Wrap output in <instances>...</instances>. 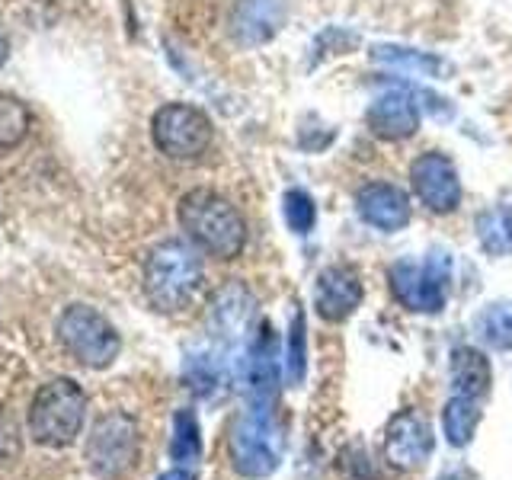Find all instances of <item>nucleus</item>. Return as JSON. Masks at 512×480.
<instances>
[{
    "label": "nucleus",
    "instance_id": "393cba45",
    "mask_svg": "<svg viewBox=\"0 0 512 480\" xmlns=\"http://www.w3.org/2000/svg\"><path fill=\"white\" fill-rule=\"evenodd\" d=\"M29 128V112L26 106L10 93H0V151L16 148L26 138Z\"/></svg>",
    "mask_w": 512,
    "mask_h": 480
},
{
    "label": "nucleus",
    "instance_id": "5701e85b",
    "mask_svg": "<svg viewBox=\"0 0 512 480\" xmlns=\"http://www.w3.org/2000/svg\"><path fill=\"white\" fill-rule=\"evenodd\" d=\"M375 61L391 64V68H407L416 77H442L448 64L429 52H413V48H397V45H378L372 52Z\"/></svg>",
    "mask_w": 512,
    "mask_h": 480
},
{
    "label": "nucleus",
    "instance_id": "c85d7f7f",
    "mask_svg": "<svg viewBox=\"0 0 512 480\" xmlns=\"http://www.w3.org/2000/svg\"><path fill=\"white\" fill-rule=\"evenodd\" d=\"M439 480H471V477L464 474V471H448V474H442Z\"/></svg>",
    "mask_w": 512,
    "mask_h": 480
},
{
    "label": "nucleus",
    "instance_id": "f3484780",
    "mask_svg": "<svg viewBox=\"0 0 512 480\" xmlns=\"http://www.w3.org/2000/svg\"><path fill=\"white\" fill-rule=\"evenodd\" d=\"M228 375H231V362L224 349L212 346H199L186 352L183 362V378L189 384V391L202 397V400H215L228 388Z\"/></svg>",
    "mask_w": 512,
    "mask_h": 480
},
{
    "label": "nucleus",
    "instance_id": "ddd939ff",
    "mask_svg": "<svg viewBox=\"0 0 512 480\" xmlns=\"http://www.w3.org/2000/svg\"><path fill=\"white\" fill-rule=\"evenodd\" d=\"M365 128L381 141H407L420 128V103L410 87L388 90L365 109Z\"/></svg>",
    "mask_w": 512,
    "mask_h": 480
},
{
    "label": "nucleus",
    "instance_id": "0eeeda50",
    "mask_svg": "<svg viewBox=\"0 0 512 480\" xmlns=\"http://www.w3.org/2000/svg\"><path fill=\"white\" fill-rule=\"evenodd\" d=\"M151 135L157 151L167 154L170 160H199L212 148L215 128L202 109L189 103H167L154 112Z\"/></svg>",
    "mask_w": 512,
    "mask_h": 480
},
{
    "label": "nucleus",
    "instance_id": "f8f14e48",
    "mask_svg": "<svg viewBox=\"0 0 512 480\" xmlns=\"http://www.w3.org/2000/svg\"><path fill=\"white\" fill-rule=\"evenodd\" d=\"M256 317V298L250 295L247 285L228 282L212 301V314H208V327H212L218 346L228 352L247 340V333L253 327Z\"/></svg>",
    "mask_w": 512,
    "mask_h": 480
},
{
    "label": "nucleus",
    "instance_id": "bb28decb",
    "mask_svg": "<svg viewBox=\"0 0 512 480\" xmlns=\"http://www.w3.org/2000/svg\"><path fill=\"white\" fill-rule=\"evenodd\" d=\"M157 480H196V474L186 468H173V471H164Z\"/></svg>",
    "mask_w": 512,
    "mask_h": 480
},
{
    "label": "nucleus",
    "instance_id": "cd10ccee",
    "mask_svg": "<svg viewBox=\"0 0 512 480\" xmlns=\"http://www.w3.org/2000/svg\"><path fill=\"white\" fill-rule=\"evenodd\" d=\"M7 55H10V42H7L4 32H0V68L7 64Z\"/></svg>",
    "mask_w": 512,
    "mask_h": 480
},
{
    "label": "nucleus",
    "instance_id": "f257e3e1",
    "mask_svg": "<svg viewBox=\"0 0 512 480\" xmlns=\"http://www.w3.org/2000/svg\"><path fill=\"white\" fill-rule=\"evenodd\" d=\"M186 237L215 260H234L247 244V224L237 208L212 189H192L176 208Z\"/></svg>",
    "mask_w": 512,
    "mask_h": 480
},
{
    "label": "nucleus",
    "instance_id": "9d476101",
    "mask_svg": "<svg viewBox=\"0 0 512 480\" xmlns=\"http://www.w3.org/2000/svg\"><path fill=\"white\" fill-rule=\"evenodd\" d=\"M410 186L423 208L432 215H452L461 205V176L452 157L442 151H426L413 160Z\"/></svg>",
    "mask_w": 512,
    "mask_h": 480
},
{
    "label": "nucleus",
    "instance_id": "6e6552de",
    "mask_svg": "<svg viewBox=\"0 0 512 480\" xmlns=\"http://www.w3.org/2000/svg\"><path fill=\"white\" fill-rule=\"evenodd\" d=\"M138 458V429L128 413H106L87 439V464L96 477L116 480L132 471Z\"/></svg>",
    "mask_w": 512,
    "mask_h": 480
},
{
    "label": "nucleus",
    "instance_id": "aec40b11",
    "mask_svg": "<svg viewBox=\"0 0 512 480\" xmlns=\"http://www.w3.org/2000/svg\"><path fill=\"white\" fill-rule=\"evenodd\" d=\"M477 423H480V400L461 397V394L448 397V404L442 410V429H445L448 445H455V448L468 445L477 432Z\"/></svg>",
    "mask_w": 512,
    "mask_h": 480
},
{
    "label": "nucleus",
    "instance_id": "20e7f679",
    "mask_svg": "<svg viewBox=\"0 0 512 480\" xmlns=\"http://www.w3.org/2000/svg\"><path fill=\"white\" fill-rule=\"evenodd\" d=\"M285 455V429L272 407H247L231 429L234 471L250 480L276 474Z\"/></svg>",
    "mask_w": 512,
    "mask_h": 480
},
{
    "label": "nucleus",
    "instance_id": "2eb2a0df",
    "mask_svg": "<svg viewBox=\"0 0 512 480\" xmlns=\"http://www.w3.org/2000/svg\"><path fill=\"white\" fill-rule=\"evenodd\" d=\"M288 0H237L231 7V36L237 45L256 48L276 39V32L285 26Z\"/></svg>",
    "mask_w": 512,
    "mask_h": 480
},
{
    "label": "nucleus",
    "instance_id": "4468645a",
    "mask_svg": "<svg viewBox=\"0 0 512 480\" xmlns=\"http://www.w3.org/2000/svg\"><path fill=\"white\" fill-rule=\"evenodd\" d=\"M362 295H365V288H362V279H359L356 269L352 266H327L317 276V285H314V308L320 317L330 320V324H340V320H346L359 311Z\"/></svg>",
    "mask_w": 512,
    "mask_h": 480
},
{
    "label": "nucleus",
    "instance_id": "a878e982",
    "mask_svg": "<svg viewBox=\"0 0 512 480\" xmlns=\"http://www.w3.org/2000/svg\"><path fill=\"white\" fill-rule=\"evenodd\" d=\"M282 215H285L288 231L308 234L314 228V221H317V205L304 189H288L282 196Z\"/></svg>",
    "mask_w": 512,
    "mask_h": 480
},
{
    "label": "nucleus",
    "instance_id": "7ed1b4c3",
    "mask_svg": "<svg viewBox=\"0 0 512 480\" xmlns=\"http://www.w3.org/2000/svg\"><path fill=\"white\" fill-rule=\"evenodd\" d=\"M87 420V394L71 378H55L39 388L29 410V436L45 448L71 445Z\"/></svg>",
    "mask_w": 512,
    "mask_h": 480
},
{
    "label": "nucleus",
    "instance_id": "9b49d317",
    "mask_svg": "<svg viewBox=\"0 0 512 480\" xmlns=\"http://www.w3.org/2000/svg\"><path fill=\"white\" fill-rule=\"evenodd\" d=\"M436 436L420 410H400L391 416L388 432H384V455L400 471H416L432 458Z\"/></svg>",
    "mask_w": 512,
    "mask_h": 480
},
{
    "label": "nucleus",
    "instance_id": "a211bd4d",
    "mask_svg": "<svg viewBox=\"0 0 512 480\" xmlns=\"http://www.w3.org/2000/svg\"><path fill=\"white\" fill-rule=\"evenodd\" d=\"M493 372L490 362L474 346H455L452 349V394L484 400L490 394Z\"/></svg>",
    "mask_w": 512,
    "mask_h": 480
},
{
    "label": "nucleus",
    "instance_id": "39448f33",
    "mask_svg": "<svg viewBox=\"0 0 512 480\" xmlns=\"http://www.w3.org/2000/svg\"><path fill=\"white\" fill-rule=\"evenodd\" d=\"M394 298L407 311L439 314L445 311L448 285H452V256L429 253L426 260H397L388 272Z\"/></svg>",
    "mask_w": 512,
    "mask_h": 480
},
{
    "label": "nucleus",
    "instance_id": "6ab92c4d",
    "mask_svg": "<svg viewBox=\"0 0 512 480\" xmlns=\"http://www.w3.org/2000/svg\"><path fill=\"white\" fill-rule=\"evenodd\" d=\"M477 237H480V247L490 256L512 253V189H506L487 212H480Z\"/></svg>",
    "mask_w": 512,
    "mask_h": 480
},
{
    "label": "nucleus",
    "instance_id": "412c9836",
    "mask_svg": "<svg viewBox=\"0 0 512 480\" xmlns=\"http://www.w3.org/2000/svg\"><path fill=\"white\" fill-rule=\"evenodd\" d=\"M282 372L288 388H301L304 375H308V324H304V311H295L292 327L285 336V352H282Z\"/></svg>",
    "mask_w": 512,
    "mask_h": 480
},
{
    "label": "nucleus",
    "instance_id": "b1692460",
    "mask_svg": "<svg viewBox=\"0 0 512 480\" xmlns=\"http://www.w3.org/2000/svg\"><path fill=\"white\" fill-rule=\"evenodd\" d=\"M477 333L487 346L512 352V304L509 301L487 304L477 317Z\"/></svg>",
    "mask_w": 512,
    "mask_h": 480
},
{
    "label": "nucleus",
    "instance_id": "dca6fc26",
    "mask_svg": "<svg viewBox=\"0 0 512 480\" xmlns=\"http://www.w3.org/2000/svg\"><path fill=\"white\" fill-rule=\"evenodd\" d=\"M356 212L378 231H400L413 218L410 196L394 183H365L356 192Z\"/></svg>",
    "mask_w": 512,
    "mask_h": 480
},
{
    "label": "nucleus",
    "instance_id": "423d86ee",
    "mask_svg": "<svg viewBox=\"0 0 512 480\" xmlns=\"http://www.w3.org/2000/svg\"><path fill=\"white\" fill-rule=\"evenodd\" d=\"M58 340L71 356L87 368H106L116 362L122 340L116 327L87 304H71L58 320Z\"/></svg>",
    "mask_w": 512,
    "mask_h": 480
},
{
    "label": "nucleus",
    "instance_id": "4be33fe9",
    "mask_svg": "<svg viewBox=\"0 0 512 480\" xmlns=\"http://www.w3.org/2000/svg\"><path fill=\"white\" fill-rule=\"evenodd\" d=\"M170 458L186 468L202 458V429L192 410H176L173 416V439H170Z\"/></svg>",
    "mask_w": 512,
    "mask_h": 480
},
{
    "label": "nucleus",
    "instance_id": "f03ea898",
    "mask_svg": "<svg viewBox=\"0 0 512 480\" xmlns=\"http://www.w3.org/2000/svg\"><path fill=\"white\" fill-rule=\"evenodd\" d=\"M202 288V260L183 240H164L144 263V292L164 314H176L192 304Z\"/></svg>",
    "mask_w": 512,
    "mask_h": 480
},
{
    "label": "nucleus",
    "instance_id": "1a4fd4ad",
    "mask_svg": "<svg viewBox=\"0 0 512 480\" xmlns=\"http://www.w3.org/2000/svg\"><path fill=\"white\" fill-rule=\"evenodd\" d=\"M282 352L279 336L272 333V324H263L244 349V359L237 362V378L244 384V397L250 407H272L282 381Z\"/></svg>",
    "mask_w": 512,
    "mask_h": 480
}]
</instances>
